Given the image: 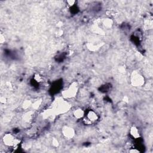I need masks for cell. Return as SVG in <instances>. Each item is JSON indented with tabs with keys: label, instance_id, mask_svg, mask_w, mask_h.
I'll return each mask as SVG.
<instances>
[{
	"label": "cell",
	"instance_id": "cell-1",
	"mask_svg": "<svg viewBox=\"0 0 153 153\" xmlns=\"http://www.w3.org/2000/svg\"><path fill=\"white\" fill-rule=\"evenodd\" d=\"M4 144L8 146H16L19 143V140L11 134H6L3 137Z\"/></svg>",
	"mask_w": 153,
	"mask_h": 153
},
{
	"label": "cell",
	"instance_id": "cell-2",
	"mask_svg": "<svg viewBox=\"0 0 153 153\" xmlns=\"http://www.w3.org/2000/svg\"><path fill=\"white\" fill-rule=\"evenodd\" d=\"M84 117V120L85 123L87 124H90L94 123L98 118V117L96 113L92 110L87 111L86 114L85 113Z\"/></svg>",
	"mask_w": 153,
	"mask_h": 153
},
{
	"label": "cell",
	"instance_id": "cell-3",
	"mask_svg": "<svg viewBox=\"0 0 153 153\" xmlns=\"http://www.w3.org/2000/svg\"><path fill=\"white\" fill-rule=\"evenodd\" d=\"M131 81L132 84L135 86H140L144 83V78L140 74L137 72H134L132 74Z\"/></svg>",
	"mask_w": 153,
	"mask_h": 153
},
{
	"label": "cell",
	"instance_id": "cell-4",
	"mask_svg": "<svg viewBox=\"0 0 153 153\" xmlns=\"http://www.w3.org/2000/svg\"><path fill=\"white\" fill-rule=\"evenodd\" d=\"M77 88L76 87V85H71L68 89L65 90V91L63 93V94L64 96L66 97H72L75 96V94L76 93Z\"/></svg>",
	"mask_w": 153,
	"mask_h": 153
},
{
	"label": "cell",
	"instance_id": "cell-5",
	"mask_svg": "<svg viewBox=\"0 0 153 153\" xmlns=\"http://www.w3.org/2000/svg\"><path fill=\"white\" fill-rule=\"evenodd\" d=\"M63 135L67 138H71L74 134V131L73 129L69 127H65L63 128Z\"/></svg>",
	"mask_w": 153,
	"mask_h": 153
},
{
	"label": "cell",
	"instance_id": "cell-6",
	"mask_svg": "<svg viewBox=\"0 0 153 153\" xmlns=\"http://www.w3.org/2000/svg\"><path fill=\"white\" fill-rule=\"evenodd\" d=\"M131 136L134 139H137L140 137V133L139 131V130L136 127H132L130 131Z\"/></svg>",
	"mask_w": 153,
	"mask_h": 153
},
{
	"label": "cell",
	"instance_id": "cell-7",
	"mask_svg": "<svg viewBox=\"0 0 153 153\" xmlns=\"http://www.w3.org/2000/svg\"><path fill=\"white\" fill-rule=\"evenodd\" d=\"M74 116L76 118H83L85 114V112L84 111H82V109H76L74 112Z\"/></svg>",
	"mask_w": 153,
	"mask_h": 153
}]
</instances>
